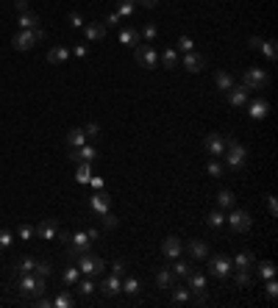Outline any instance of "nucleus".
<instances>
[{"instance_id": "nucleus-1", "label": "nucleus", "mask_w": 278, "mask_h": 308, "mask_svg": "<svg viewBox=\"0 0 278 308\" xmlns=\"http://www.w3.org/2000/svg\"><path fill=\"white\" fill-rule=\"evenodd\" d=\"M17 292L23 297H36V294L45 292V278H39L36 272H25V275H14Z\"/></svg>"}, {"instance_id": "nucleus-2", "label": "nucleus", "mask_w": 278, "mask_h": 308, "mask_svg": "<svg viewBox=\"0 0 278 308\" xmlns=\"http://www.w3.org/2000/svg\"><path fill=\"white\" fill-rule=\"evenodd\" d=\"M76 266L81 270V275H86V278H100V275H106V261H103L100 256H92V253H81Z\"/></svg>"}, {"instance_id": "nucleus-3", "label": "nucleus", "mask_w": 278, "mask_h": 308, "mask_svg": "<svg viewBox=\"0 0 278 308\" xmlns=\"http://www.w3.org/2000/svg\"><path fill=\"white\" fill-rule=\"evenodd\" d=\"M226 161H228V167L231 169H242L245 167V161H248V147L245 145H239L236 139H228L226 142Z\"/></svg>"}, {"instance_id": "nucleus-4", "label": "nucleus", "mask_w": 278, "mask_h": 308, "mask_svg": "<svg viewBox=\"0 0 278 308\" xmlns=\"http://www.w3.org/2000/svg\"><path fill=\"white\" fill-rule=\"evenodd\" d=\"M45 39V31L42 28H28V31H17L14 33V50L20 53H25V50H31L36 42H42Z\"/></svg>"}, {"instance_id": "nucleus-5", "label": "nucleus", "mask_w": 278, "mask_h": 308, "mask_svg": "<svg viewBox=\"0 0 278 308\" xmlns=\"http://www.w3.org/2000/svg\"><path fill=\"white\" fill-rule=\"evenodd\" d=\"M270 84V75L267 70H262V67H248L245 72H242V86L245 89H264Z\"/></svg>"}, {"instance_id": "nucleus-6", "label": "nucleus", "mask_w": 278, "mask_h": 308, "mask_svg": "<svg viewBox=\"0 0 278 308\" xmlns=\"http://www.w3.org/2000/svg\"><path fill=\"white\" fill-rule=\"evenodd\" d=\"M228 225H231V230L234 234H248L250 230V225H253V220H250V214L245 208H231V214H228V220H226Z\"/></svg>"}, {"instance_id": "nucleus-7", "label": "nucleus", "mask_w": 278, "mask_h": 308, "mask_svg": "<svg viewBox=\"0 0 278 308\" xmlns=\"http://www.w3.org/2000/svg\"><path fill=\"white\" fill-rule=\"evenodd\" d=\"M187 289L192 292V300H195V303H203V300H206V275L192 270V272L187 275Z\"/></svg>"}, {"instance_id": "nucleus-8", "label": "nucleus", "mask_w": 278, "mask_h": 308, "mask_svg": "<svg viewBox=\"0 0 278 308\" xmlns=\"http://www.w3.org/2000/svg\"><path fill=\"white\" fill-rule=\"evenodd\" d=\"M231 258L228 256H212L209 258V272H212L214 278H220V280H226L228 275H231Z\"/></svg>"}, {"instance_id": "nucleus-9", "label": "nucleus", "mask_w": 278, "mask_h": 308, "mask_svg": "<svg viewBox=\"0 0 278 308\" xmlns=\"http://www.w3.org/2000/svg\"><path fill=\"white\" fill-rule=\"evenodd\" d=\"M81 253H89V236H86L84 230H76L72 239H70V244H67V256L78 258Z\"/></svg>"}, {"instance_id": "nucleus-10", "label": "nucleus", "mask_w": 278, "mask_h": 308, "mask_svg": "<svg viewBox=\"0 0 278 308\" xmlns=\"http://www.w3.org/2000/svg\"><path fill=\"white\" fill-rule=\"evenodd\" d=\"M137 64L139 67H156L159 64V53L153 45H137Z\"/></svg>"}, {"instance_id": "nucleus-11", "label": "nucleus", "mask_w": 278, "mask_h": 308, "mask_svg": "<svg viewBox=\"0 0 278 308\" xmlns=\"http://www.w3.org/2000/svg\"><path fill=\"white\" fill-rule=\"evenodd\" d=\"M226 142L228 139L223 133H209L206 142H203V147H206L209 156H223V153H226Z\"/></svg>"}, {"instance_id": "nucleus-12", "label": "nucleus", "mask_w": 278, "mask_h": 308, "mask_svg": "<svg viewBox=\"0 0 278 308\" xmlns=\"http://www.w3.org/2000/svg\"><path fill=\"white\" fill-rule=\"evenodd\" d=\"M100 278H103V280H100V292H103L106 297H114V294L123 292V289H120V286H123V278H120V275H114V272H112V275H100Z\"/></svg>"}, {"instance_id": "nucleus-13", "label": "nucleus", "mask_w": 278, "mask_h": 308, "mask_svg": "<svg viewBox=\"0 0 278 308\" xmlns=\"http://www.w3.org/2000/svg\"><path fill=\"white\" fill-rule=\"evenodd\" d=\"M161 253H164V258H178L181 253H184V242H181L178 236H167L164 242H161Z\"/></svg>"}, {"instance_id": "nucleus-14", "label": "nucleus", "mask_w": 278, "mask_h": 308, "mask_svg": "<svg viewBox=\"0 0 278 308\" xmlns=\"http://www.w3.org/2000/svg\"><path fill=\"white\" fill-rule=\"evenodd\" d=\"M248 92L250 89H245V86H231L226 92V98H228V103H231V106H236V108H242V106H248Z\"/></svg>"}, {"instance_id": "nucleus-15", "label": "nucleus", "mask_w": 278, "mask_h": 308, "mask_svg": "<svg viewBox=\"0 0 278 308\" xmlns=\"http://www.w3.org/2000/svg\"><path fill=\"white\" fill-rule=\"evenodd\" d=\"M56 234H59V222L56 220H42V222L36 225V236L45 239V242H53Z\"/></svg>"}, {"instance_id": "nucleus-16", "label": "nucleus", "mask_w": 278, "mask_h": 308, "mask_svg": "<svg viewBox=\"0 0 278 308\" xmlns=\"http://www.w3.org/2000/svg\"><path fill=\"white\" fill-rule=\"evenodd\" d=\"M184 67L189 72H203V70H206V59H203L200 53L189 50V53H184Z\"/></svg>"}, {"instance_id": "nucleus-17", "label": "nucleus", "mask_w": 278, "mask_h": 308, "mask_svg": "<svg viewBox=\"0 0 278 308\" xmlns=\"http://www.w3.org/2000/svg\"><path fill=\"white\" fill-rule=\"evenodd\" d=\"M84 36L89 39V42H100V39L106 36V23H86L84 25Z\"/></svg>"}, {"instance_id": "nucleus-18", "label": "nucleus", "mask_w": 278, "mask_h": 308, "mask_svg": "<svg viewBox=\"0 0 278 308\" xmlns=\"http://www.w3.org/2000/svg\"><path fill=\"white\" fill-rule=\"evenodd\" d=\"M248 114L253 120H264L270 114V103L267 100H253V103H248Z\"/></svg>"}, {"instance_id": "nucleus-19", "label": "nucleus", "mask_w": 278, "mask_h": 308, "mask_svg": "<svg viewBox=\"0 0 278 308\" xmlns=\"http://www.w3.org/2000/svg\"><path fill=\"white\" fill-rule=\"evenodd\" d=\"M173 283H175V272L170 266H161V270L156 272V286H159V289H170Z\"/></svg>"}, {"instance_id": "nucleus-20", "label": "nucleus", "mask_w": 278, "mask_h": 308, "mask_svg": "<svg viewBox=\"0 0 278 308\" xmlns=\"http://www.w3.org/2000/svg\"><path fill=\"white\" fill-rule=\"evenodd\" d=\"M89 208L100 217V214H106V211L112 208V200H108V195H95V197H89Z\"/></svg>"}, {"instance_id": "nucleus-21", "label": "nucleus", "mask_w": 278, "mask_h": 308, "mask_svg": "<svg viewBox=\"0 0 278 308\" xmlns=\"http://www.w3.org/2000/svg\"><path fill=\"white\" fill-rule=\"evenodd\" d=\"M187 253L192 258H209V244L200 239H192V242H187Z\"/></svg>"}, {"instance_id": "nucleus-22", "label": "nucleus", "mask_w": 278, "mask_h": 308, "mask_svg": "<svg viewBox=\"0 0 278 308\" xmlns=\"http://www.w3.org/2000/svg\"><path fill=\"white\" fill-rule=\"evenodd\" d=\"M17 25H20V31L39 28V14H33V11H23V14H17Z\"/></svg>"}, {"instance_id": "nucleus-23", "label": "nucleus", "mask_w": 278, "mask_h": 308, "mask_svg": "<svg viewBox=\"0 0 278 308\" xmlns=\"http://www.w3.org/2000/svg\"><path fill=\"white\" fill-rule=\"evenodd\" d=\"M214 86H217V92H223V94H226L228 92V89H231L234 86V75L231 72H214Z\"/></svg>"}, {"instance_id": "nucleus-24", "label": "nucleus", "mask_w": 278, "mask_h": 308, "mask_svg": "<svg viewBox=\"0 0 278 308\" xmlns=\"http://www.w3.org/2000/svg\"><path fill=\"white\" fill-rule=\"evenodd\" d=\"M170 289H173V303H175V305H187L189 300H192V292H189L187 286H178V283H173Z\"/></svg>"}, {"instance_id": "nucleus-25", "label": "nucleus", "mask_w": 278, "mask_h": 308, "mask_svg": "<svg viewBox=\"0 0 278 308\" xmlns=\"http://www.w3.org/2000/svg\"><path fill=\"white\" fill-rule=\"evenodd\" d=\"M33 266H36V258L33 256H23L14 261V275H25V272H33Z\"/></svg>"}, {"instance_id": "nucleus-26", "label": "nucleus", "mask_w": 278, "mask_h": 308, "mask_svg": "<svg viewBox=\"0 0 278 308\" xmlns=\"http://www.w3.org/2000/svg\"><path fill=\"white\" fill-rule=\"evenodd\" d=\"M67 145H70V147H84L86 145L84 128H72V131H67Z\"/></svg>"}, {"instance_id": "nucleus-27", "label": "nucleus", "mask_w": 278, "mask_h": 308, "mask_svg": "<svg viewBox=\"0 0 278 308\" xmlns=\"http://www.w3.org/2000/svg\"><path fill=\"white\" fill-rule=\"evenodd\" d=\"M236 270H250L256 261H253V253H248V250H242V253H236L234 256V261H231Z\"/></svg>"}, {"instance_id": "nucleus-28", "label": "nucleus", "mask_w": 278, "mask_h": 308, "mask_svg": "<svg viewBox=\"0 0 278 308\" xmlns=\"http://www.w3.org/2000/svg\"><path fill=\"white\" fill-rule=\"evenodd\" d=\"M234 205H236L234 191H228V189H220V191H217V208H234Z\"/></svg>"}, {"instance_id": "nucleus-29", "label": "nucleus", "mask_w": 278, "mask_h": 308, "mask_svg": "<svg viewBox=\"0 0 278 308\" xmlns=\"http://www.w3.org/2000/svg\"><path fill=\"white\" fill-rule=\"evenodd\" d=\"M67 59H70V50H67V47H50V50H47V61H50V64H64Z\"/></svg>"}, {"instance_id": "nucleus-30", "label": "nucleus", "mask_w": 278, "mask_h": 308, "mask_svg": "<svg viewBox=\"0 0 278 308\" xmlns=\"http://www.w3.org/2000/svg\"><path fill=\"white\" fill-rule=\"evenodd\" d=\"M78 278H81L78 266H64V270H62V286H76Z\"/></svg>"}, {"instance_id": "nucleus-31", "label": "nucleus", "mask_w": 278, "mask_h": 308, "mask_svg": "<svg viewBox=\"0 0 278 308\" xmlns=\"http://www.w3.org/2000/svg\"><path fill=\"white\" fill-rule=\"evenodd\" d=\"M120 42L137 47V45H142V36H139V31H134V28H123L120 31Z\"/></svg>"}, {"instance_id": "nucleus-32", "label": "nucleus", "mask_w": 278, "mask_h": 308, "mask_svg": "<svg viewBox=\"0 0 278 308\" xmlns=\"http://www.w3.org/2000/svg\"><path fill=\"white\" fill-rule=\"evenodd\" d=\"M89 178H92V161H78L76 181H78V183H89Z\"/></svg>"}, {"instance_id": "nucleus-33", "label": "nucleus", "mask_w": 278, "mask_h": 308, "mask_svg": "<svg viewBox=\"0 0 278 308\" xmlns=\"http://www.w3.org/2000/svg\"><path fill=\"white\" fill-rule=\"evenodd\" d=\"M259 50L267 56V61H275L278 56V47H275V39H264V42H259Z\"/></svg>"}, {"instance_id": "nucleus-34", "label": "nucleus", "mask_w": 278, "mask_h": 308, "mask_svg": "<svg viewBox=\"0 0 278 308\" xmlns=\"http://www.w3.org/2000/svg\"><path fill=\"white\" fill-rule=\"evenodd\" d=\"M125 294H139V289H142V283L137 278H131V275H123V286H120Z\"/></svg>"}, {"instance_id": "nucleus-35", "label": "nucleus", "mask_w": 278, "mask_h": 308, "mask_svg": "<svg viewBox=\"0 0 278 308\" xmlns=\"http://www.w3.org/2000/svg\"><path fill=\"white\" fill-rule=\"evenodd\" d=\"M72 303H76V300H72V294L67 292V289H62L56 297H53V305H56V308H70Z\"/></svg>"}, {"instance_id": "nucleus-36", "label": "nucleus", "mask_w": 278, "mask_h": 308, "mask_svg": "<svg viewBox=\"0 0 278 308\" xmlns=\"http://www.w3.org/2000/svg\"><path fill=\"white\" fill-rule=\"evenodd\" d=\"M159 61H161V64L167 67V70H173V67L178 64V53H175L173 47H167V50H164V53H161V56H159Z\"/></svg>"}, {"instance_id": "nucleus-37", "label": "nucleus", "mask_w": 278, "mask_h": 308, "mask_svg": "<svg viewBox=\"0 0 278 308\" xmlns=\"http://www.w3.org/2000/svg\"><path fill=\"white\" fill-rule=\"evenodd\" d=\"M206 222L212 225V228H223V225H226V214H223V208H214L212 214L206 217Z\"/></svg>"}, {"instance_id": "nucleus-38", "label": "nucleus", "mask_w": 278, "mask_h": 308, "mask_svg": "<svg viewBox=\"0 0 278 308\" xmlns=\"http://www.w3.org/2000/svg\"><path fill=\"white\" fill-rule=\"evenodd\" d=\"M14 239H17V234H14V230H9V228H0V250L11 247V244H14Z\"/></svg>"}, {"instance_id": "nucleus-39", "label": "nucleus", "mask_w": 278, "mask_h": 308, "mask_svg": "<svg viewBox=\"0 0 278 308\" xmlns=\"http://www.w3.org/2000/svg\"><path fill=\"white\" fill-rule=\"evenodd\" d=\"M170 270L175 272V278H187L189 272H192V264H187V261H178V258H175V264L170 266Z\"/></svg>"}, {"instance_id": "nucleus-40", "label": "nucleus", "mask_w": 278, "mask_h": 308, "mask_svg": "<svg viewBox=\"0 0 278 308\" xmlns=\"http://www.w3.org/2000/svg\"><path fill=\"white\" fill-rule=\"evenodd\" d=\"M76 286H78V294H81V297H89V294H92L95 289H98V286H95L89 278H84V280L78 278V283H76Z\"/></svg>"}, {"instance_id": "nucleus-41", "label": "nucleus", "mask_w": 278, "mask_h": 308, "mask_svg": "<svg viewBox=\"0 0 278 308\" xmlns=\"http://www.w3.org/2000/svg\"><path fill=\"white\" fill-rule=\"evenodd\" d=\"M134 11H137V3H134V0H120V6H117L120 17H131Z\"/></svg>"}, {"instance_id": "nucleus-42", "label": "nucleus", "mask_w": 278, "mask_h": 308, "mask_svg": "<svg viewBox=\"0 0 278 308\" xmlns=\"http://www.w3.org/2000/svg\"><path fill=\"white\" fill-rule=\"evenodd\" d=\"M250 270H236V275H234V283L236 286H242V289H245V286H250Z\"/></svg>"}, {"instance_id": "nucleus-43", "label": "nucleus", "mask_w": 278, "mask_h": 308, "mask_svg": "<svg viewBox=\"0 0 278 308\" xmlns=\"http://www.w3.org/2000/svg\"><path fill=\"white\" fill-rule=\"evenodd\" d=\"M17 236L23 239V242H31V239L36 236V228H33V225H20V228H17Z\"/></svg>"}, {"instance_id": "nucleus-44", "label": "nucleus", "mask_w": 278, "mask_h": 308, "mask_svg": "<svg viewBox=\"0 0 278 308\" xmlns=\"http://www.w3.org/2000/svg\"><path fill=\"white\" fill-rule=\"evenodd\" d=\"M100 225H103L106 230H114V228L120 225V220H117L114 214H108V211H106V214H100Z\"/></svg>"}, {"instance_id": "nucleus-45", "label": "nucleus", "mask_w": 278, "mask_h": 308, "mask_svg": "<svg viewBox=\"0 0 278 308\" xmlns=\"http://www.w3.org/2000/svg\"><path fill=\"white\" fill-rule=\"evenodd\" d=\"M259 275L267 280V278H275V264L273 261H262L259 264Z\"/></svg>"}, {"instance_id": "nucleus-46", "label": "nucleus", "mask_w": 278, "mask_h": 308, "mask_svg": "<svg viewBox=\"0 0 278 308\" xmlns=\"http://www.w3.org/2000/svg\"><path fill=\"white\" fill-rule=\"evenodd\" d=\"M33 272H36L39 278H47L53 272V264L50 261H36V266H33Z\"/></svg>"}, {"instance_id": "nucleus-47", "label": "nucleus", "mask_w": 278, "mask_h": 308, "mask_svg": "<svg viewBox=\"0 0 278 308\" xmlns=\"http://www.w3.org/2000/svg\"><path fill=\"white\" fill-rule=\"evenodd\" d=\"M206 172L212 175V178H223V164L217 161V159H212V161L206 164Z\"/></svg>"}, {"instance_id": "nucleus-48", "label": "nucleus", "mask_w": 278, "mask_h": 308, "mask_svg": "<svg viewBox=\"0 0 278 308\" xmlns=\"http://www.w3.org/2000/svg\"><path fill=\"white\" fill-rule=\"evenodd\" d=\"M84 133H86V139H100V125L98 122H86Z\"/></svg>"}, {"instance_id": "nucleus-49", "label": "nucleus", "mask_w": 278, "mask_h": 308, "mask_svg": "<svg viewBox=\"0 0 278 308\" xmlns=\"http://www.w3.org/2000/svg\"><path fill=\"white\" fill-rule=\"evenodd\" d=\"M139 36H145V39H147V42H153V39H156V36H159V28H156V25H153V23H147V25H145V28H142V33H139Z\"/></svg>"}, {"instance_id": "nucleus-50", "label": "nucleus", "mask_w": 278, "mask_h": 308, "mask_svg": "<svg viewBox=\"0 0 278 308\" xmlns=\"http://www.w3.org/2000/svg\"><path fill=\"white\" fill-rule=\"evenodd\" d=\"M264 292H267L270 300L278 297V283H275V278H267V283H264Z\"/></svg>"}, {"instance_id": "nucleus-51", "label": "nucleus", "mask_w": 278, "mask_h": 308, "mask_svg": "<svg viewBox=\"0 0 278 308\" xmlns=\"http://www.w3.org/2000/svg\"><path fill=\"white\" fill-rule=\"evenodd\" d=\"M67 23H70L72 28H84V25H86V23H84V17H81L78 11H70V17H67Z\"/></svg>"}, {"instance_id": "nucleus-52", "label": "nucleus", "mask_w": 278, "mask_h": 308, "mask_svg": "<svg viewBox=\"0 0 278 308\" xmlns=\"http://www.w3.org/2000/svg\"><path fill=\"white\" fill-rule=\"evenodd\" d=\"M72 56L86 59V56H89V45H84V42H81V45H76V47H72Z\"/></svg>"}, {"instance_id": "nucleus-53", "label": "nucleus", "mask_w": 278, "mask_h": 308, "mask_svg": "<svg viewBox=\"0 0 278 308\" xmlns=\"http://www.w3.org/2000/svg\"><path fill=\"white\" fill-rule=\"evenodd\" d=\"M178 50H184V53L195 50V42H192L189 36H181V39H178Z\"/></svg>"}, {"instance_id": "nucleus-54", "label": "nucleus", "mask_w": 278, "mask_h": 308, "mask_svg": "<svg viewBox=\"0 0 278 308\" xmlns=\"http://www.w3.org/2000/svg\"><path fill=\"white\" fill-rule=\"evenodd\" d=\"M112 272H114V275H120V278L125 275V261H123V258H117V261L112 264Z\"/></svg>"}, {"instance_id": "nucleus-55", "label": "nucleus", "mask_w": 278, "mask_h": 308, "mask_svg": "<svg viewBox=\"0 0 278 308\" xmlns=\"http://www.w3.org/2000/svg\"><path fill=\"white\" fill-rule=\"evenodd\" d=\"M114 25H120V14H117V11H112V14L106 17V28H114Z\"/></svg>"}, {"instance_id": "nucleus-56", "label": "nucleus", "mask_w": 278, "mask_h": 308, "mask_svg": "<svg viewBox=\"0 0 278 308\" xmlns=\"http://www.w3.org/2000/svg\"><path fill=\"white\" fill-rule=\"evenodd\" d=\"M56 239H59V242H62V244H70V239H72V234H70V230H59V234H56Z\"/></svg>"}, {"instance_id": "nucleus-57", "label": "nucleus", "mask_w": 278, "mask_h": 308, "mask_svg": "<svg viewBox=\"0 0 278 308\" xmlns=\"http://www.w3.org/2000/svg\"><path fill=\"white\" fill-rule=\"evenodd\" d=\"M14 9H17V14H23V11H28V0H14Z\"/></svg>"}, {"instance_id": "nucleus-58", "label": "nucleus", "mask_w": 278, "mask_h": 308, "mask_svg": "<svg viewBox=\"0 0 278 308\" xmlns=\"http://www.w3.org/2000/svg\"><path fill=\"white\" fill-rule=\"evenodd\" d=\"M36 305H39V308H50L53 300H47V297H42V294H36Z\"/></svg>"}, {"instance_id": "nucleus-59", "label": "nucleus", "mask_w": 278, "mask_h": 308, "mask_svg": "<svg viewBox=\"0 0 278 308\" xmlns=\"http://www.w3.org/2000/svg\"><path fill=\"white\" fill-rule=\"evenodd\" d=\"M267 205H270V214H275V211H278V203H275V195H270V197H267Z\"/></svg>"}, {"instance_id": "nucleus-60", "label": "nucleus", "mask_w": 278, "mask_h": 308, "mask_svg": "<svg viewBox=\"0 0 278 308\" xmlns=\"http://www.w3.org/2000/svg\"><path fill=\"white\" fill-rule=\"evenodd\" d=\"M89 183H92L95 189H103V178H98V175H92V178H89Z\"/></svg>"}, {"instance_id": "nucleus-61", "label": "nucleus", "mask_w": 278, "mask_h": 308, "mask_svg": "<svg viewBox=\"0 0 278 308\" xmlns=\"http://www.w3.org/2000/svg\"><path fill=\"white\" fill-rule=\"evenodd\" d=\"M134 3H139V6H145V9H153L159 0H134Z\"/></svg>"}, {"instance_id": "nucleus-62", "label": "nucleus", "mask_w": 278, "mask_h": 308, "mask_svg": "<svg viewBox=\"0 0 278 308\" xmlns=\"http://www.w3.org/2000/svg\"><path fill=\"white\" fill-rule=\"evenodd\" d=\"M86 236H89V242H95V239H100V230L92 228V230H86Z\"/></svg>"}]
</instances>
